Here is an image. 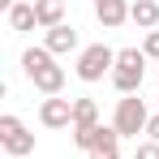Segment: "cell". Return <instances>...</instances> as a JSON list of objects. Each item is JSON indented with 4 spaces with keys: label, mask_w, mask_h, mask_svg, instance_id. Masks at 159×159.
I'll return each instance as SVG.
<instances>
[{
    "label": "cell",
    "mask_w": 159,
    "mask_h": 159,
    "mask_svg": "<svg viewBox=\"0 0 159 159\" xmlns=\"http://www.w3.org/2000/svg\"><path fill=\"white\" fill-rule=\"evenodd\" d=\"M22 73L30 78V86L39 90V95H60L65 90V65H56V56L48 48H26L22 52Z\"/></svg>",
    "instance_id": "1"
},
{
    "label": "cell",
    "mask_w": 159,
    "mask_h": 159,
    "mask_svg": "<svg viewBox=\"0 0 159 159\" xmlns=\"http://www.w3.org/2000/svg\"><path fill=\"white\" fill-rule=\"evenodd\" d=\"M146 60L151 56L142 48H120L116 52V69H112V86L120 95H138L142 90V78H146Z\"/></svg>",
    "instance_id": "2"
},
{
    "label": "cell",
    "mask_w": 159,
    "mask_h": 159,
    "mask_svg": "<svg viewBox=\"0 0 159 159\" xmlns=\"http://www.w3.org/2000/svg\"><path fill=\"white\" fill-rule=\"evenodd\" d=\"M146 125H151L146 99H138V95H120V99H116V116H112V129L120 133V138H138V133H146Z\"/></svg>",
    "instance_id": "3"
},
{
    "label": "cell",
    "mask_w": 159,
    "mask_h": 159,
    "mask_svg": "<svg viewBox=\"0 0 159 159\" xmlns=\"http://www.w3.org/2000/svg\"><path fill=\"white\" fill-rule=\"evenodd\" d=\"M112 69H116V52H112L107 43L82 48V52H78V65H73V73H78L82 82H103V78H112Z\"/></svg>",
    "instance_id": "4"
},
{
    "label": "cell",
    "mask_w": 159,
    "mask_h": 159,
    "mask_svg": "<svg viewBox=\"0 0 159 159\" xmlns=\"http://www.w3.org/2000/svg\"><path fill=\"white\" fill-rule=\"evenodd\" d=\"M0 146H4V155H9V159L34 155V133L22 125V116H13V112L0 116Z\"/></svg>",
    "instance_id": "5"
},
{
    "label": "cell",
    "mask_w": 159,
    "mask_h": 159,
    "mask_svg": "<svg viewBox=\"0 0 159 159\" xmlns=\"http://www.w3.org/2000/svg\"><path fill=\"white\" fill-rule=\"evenodd\" d=\"M39 125L43 129H69L73 125V99H60V95L43 99L39 103Z\"/></svg>",
    "instance_id": "6"
},
{
    "label": "cell",
    "mask_w": 159,
    "mask_h": 159,
    "mask_svg": "<svg viewBox=\"0 0 159 159\" xmlns=\"http://www.w3.org/2000/svg\"><path fill=\"white\" fill-rule=\"evenodd\" d=\"M73 146L78 151H99V146H120V133L112 125H86V129H73Z\"/></svg>",
    "instance_id": "7"
},
{
    "label": "cell",
    "mask_w": 159,
    "mask_h": 159,
    "mask_svg": "<svg viewBox=\"0 0 159 159\" xmlns=\"http://www.w3.org/2000/svg\"><path fill=\"white\" fill-rule=\"evenodd\" d=\"M43 48H48L52 56H69V52H78V30L69 26V22H65V26H52L48 34H43Z\"/></svg>",
    "instance_id": "8"
},
{
    "label": "cell",
    "mask_w": 159,
    "mask_h": 159,
    "mask_svg": "<svg viewBox=\"0 0 159 159\" xmlns=\"http://www.w3.org/2000/svg\"><path fill=\"white\" fill-rule=\"evenodd\" d=\"M95 17H99L107 30L125 26V22H129V0H95Z\"/></svg>",
    "instance_id": "9"
},
{
    "label": "cell",
    "mask_w": 159,
    "mask_h": 159,
    "mask_svg": "<svg viewBox=\"0 0 159 159\" xmlns=\"http://www.w3.org/2000/svg\"><path fill=\"white\" fill-rule=\"evenodd\" d=\"M129 22L138 30H159V4L155 0H133L129 4Z\"/></svg>",
    "instance_id": "10"
},
{
    "label": "cell",
    "mask_w": 159,
    "mask_h": 159,
    "mask_svg": "<svg viewBox=\"0 0 159 159\" xmlns=\"http://www.w3.org/2000/svg\"><path fill=\"white\" fill-rule=\"evenodd\" d=\"M4 22H9V30H13V34H26V30H34V26H39L34 4H22V0H17V4L4 13Z\"/></svg>",
    "instance_id": "11"
},
{
    "label": "cell",
    "mask_w": 159,
    "mask_h": 159,
    "mask_svg": "<svg viewBox=\"0 0 159 159\" xmlns=\"http://www.w3.org/2000/svg\"><path fill=\"white\" fill-rule=\"evenodd\" d=\"M34 17H39L43 30L65 26V0H34Z\"/></svg>",
    "instance_id": "12"
},
{
    "label": "cell",
    "mask_w": 159,
    "mask_h": 159,
    "mask_svg": "<svg viewBox=\"0 0 159 159\" xmlns=\"http://www.w3.org/2000/svg\"><path fill=\"white\" fill-rule=\"evenodd\" d=\"M86 125H99V103L95 99H73V129H86Z\"/></svg>",
    "instance_id": "13"
},
{
    "label": "cell",
    "mask_w": 159,
    "mask_h": 159,
    "mask_svg": "<svg viewBox=\"0 0 159 159\" xmlns=\"http://www.w3.org/2000/svg\"><path fill=\"white\" fill-rule=\"evenodd\" d=\"M133 159H159V142H151V138L138 142V146H133Z\"/></svg>",
    "instance_id": "14"
},
{
    "label": "cell",
    "mask_w": 159,
    "mask_h": 159,
    "mask_svg": "<svg viewBox=\"0 0 159 159\" xmlns=\"http://www.w3.org/2000/svg\"><path fill=\"white\" fill-rule=\"evenodd\" d=\"M142 52H146V56L159 65V30H146V39H142Z\"/></svg>",
    "instance_id": "15"
},
{
    "label": "cell",
    "mask_w": 159,
    "mask_h": 159,
    "mask_svg": "<svg viewBox=\"0 0 159 159\" xmlns=\"http://www.w3.org/2000/svg\"><path fill=\"white\" fill-rule=\"evenodd\" d=\"M86 159H120V146H99V151H90Z\"/></svg>",
    "instance_id": "16"
},
{
    "label": "cell",
    "mask_w": 159,
    "mask_h": 159,
    "mask_svg": "<svg viewBox=\"0 0 159 159\" xmlns=\"http://www.w3.org/2000/svg\"><path fill=\"white\" fill-rule=\"evenodd\" d=\"M146 133H151V142H159V112L151 116V125H146Z\"/></svg>",
    "instance_id": "17"
},
{
    "label": "cell",
    "mask_w": 159,
    "mask_h": 159,
    "mask_svg": "<svg viewBox=\"0 0 159 159\" xmlns=\"http://www.w3.org/2000/svg\"><path fill=\"white\" fill-rule=\"evenodd\" d=\"M155 69H159V65H155Z\"/></svg>",
    "instance_id": "18"
}]
</instances>
